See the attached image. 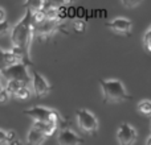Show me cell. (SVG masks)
Instances as JSON below:
<instances>
[{
  "instance_id": "obj_1",
  "label": "cell",
  "mask_w": 151,
  "mask_h": 145,
  "mask_svg": "<svg viewBox=\"0 0 151 145\" xmlns=\"http://www.w3.org/2000/svg\"><path fill=\"white\" fill-rule=\"evenodd\" d=\"M32 12L25 9V15L13 28H11V42L12 49L11 52L28 66H32L31 58V44L33 40V24L31 20Z\"/></svg>"
},
{
  "instance_id": "obj_2",
  "label": "cell",
  "mask_w": 151,
  "mask_h": 145,
  "mask_svg": "<svg viewBox=\"0 0 151 145\" xmlns=\"http://www.w3.org/2000/svg\"><path fill=\"white\" fill-rule=\"evenodd\" d=\"M102 90V102L104 103H118L123 100H131L123 83L118 79H102L99 80Z\"/></svg>"
},
{
  "instance_id": "obj_3",
  "label": "cell",
  "mask_w": 151,
  "mask_h": 145,
  "mask_svg": "<svg viewBox=\"0 0 151 145\" xmlns=\"http://www.w3.org/2000/svg\"><path fill=\"white\" fill-rule=\"evenodd\" d=\"M64 24L63 17L60 16H53V17H47L41 23L33 25V38H37L40 41L49 40L55 36L57 32H64Z\"/></svg>"
},
{
  "instance_id": "obj_4",
  "label": "cell",
  "mask_w": 151,
  "mask_h": 145,
  "mask_svg": "<svg viewBox=\"0 0 151 145\" xmlns=\"http://www.w3.org/2000/svg\"><path fill=\"white\" fill-rule=\"evenodd\" d=\"M27 116L32 117L33 120H40V122H49L56 124L58 128L65 127L66 120L60 115V112L52 108H47V107L41 106H35L32 108H28L24 111Z\"/></svg>"
},
{
  "instance_id": "obj_5",
  "label": "cell",
  "mask_w": 151,
  "mask_h": 145,
  "mask_svg": "<svg viewBox=\"0 0 151 145\" xmlns=\"http://www.w3.org/2000/svg\"><path fill=\"white\" fill-rule=\"evenodd\" d=\"M77 124L83 133L89 136H96L98 132V120L90 111L85 108L77 109Z\"/></svg>"
},
{
  "instance_id": "obj_6",
  "label": "cell",
  "mask_w": 151,
  "mask_h": 145,
  "mask_svg": "<svg viewBox=\"0 0 151 145\" xmlns=\"http://www.w3.org/2000/svg\"><path fill=\"white\" fill-rule=\"evenodd\" d=\"M1 75L5 79H17L28 85L31 82V75L28 72V65L24 62H16L1 70Z\"/></svg>"
},
{
  "instance_id": "obj_7",
  "label": "cell",
  "mask_w": 151,
  "mask_h": 145,
  "mask_svg": "<svg viewBox=\"0 0 151 145\" xmlns=\"http://www.w3.org/2000/svg\"><path fill=\"white\" fill-rule=\"evenodd\" d=\"M31 82H32V88H33L35 96L39 99L47 96L50 92V90H52V86L49 85V82L37 71H32Z\"/></svg>"
},
{
  "instance_id": "obj_8",
  "label": "cell",
  "mask_w": 151,
  "mask_h": 145,
  "mask_svg": "<svg viewBox=\"0 0 151 145\" xmlns=\"http://www.w3.org/2000/svg\"><path fill=\"white\" fill-rule=\"evenodd\" d=\"M106 26L111 32L121 34V36H130L133 31V23L127 17H117L106 23Z\"/></svg>"
},
{
  "instance_id": "obj_9",
  "label": "cell",
  "mask_w": 151,
  "mask_h": 145,
  "mask_svg": "<svg viewBox=\"0 0 151 145\" xmlns=\"http://www.w3.org/2000/svg\"><path fill=\"white\" fill-rule=\"evenodd\" d=\"M138 139V133H137L135 128H133L130 124L123 123L119 125L117 131V140L122 145H131L134 144Z\"/></svg>"
},
{
  "instance_id": "obj_10",
  "label": "cell",
  "mask_w": 151,
  "mask_h": 145,
  "mask_svg": "<svg viewBox=\"0 0 151 145\" xmlns=\"http://www.w3.org/2000/svg\"><path fill=\"white\" fill-rule=\"evenodd\" d=\"M57 143L60 145H77V144H82L83 139L80 137L76 132H73L69 128H64L58 132L57 136Z\"/></svg>"
},
{
  "instance_id": "obj_11",
  "label": "cell",
  "mask_w": 151,
  "mask_h": 145,
  "mask_svg": "<svg viewBox=\"0 0 151 145\" xmlns=\"http://www.w3.org/2000/svg\"><path fill=\"white\" fill-rule=\"evenodd\" d=\"M32 127L39 129V131H41V132L47 136V139L52 137V136L56 135V132L58 131V127L56 124L49 123V122H40V120H35Z\"/></svg>"
},
{
  "instance_id": "obj_12",
  "label": "cell",
  "mask_w": 151,
  "mask_h": 145,
  "mask_svg": "<svg viewBox=\"0 0 151 145\" xmlns=\"http://www.w3.org/2000/svg\"><path fill=\"white\" fill-rule=\"evenodd\" d=\"M16 62H21V61L19 60L11 50L9 52H5V50L0 49V71L4 68L13 65V63H16Z\"/></svg>"
},
{
  "instance_id": "obj_13",
  "label": "cell",
  "mask_w": 151,
  "mask_h": 145,
  "mask_svg": "<svg viewBox=\"0 0 151 145\" xmlns=\"http://www.w3.org/2000/svg\"><path fill=\"white\" fill-rule=\"evenodd\" d=\"M47 140V136L41 132V131L36 129V128L32 127L28 132V136H27V143L28 144H33V145H39L45 143Z\"/></svg>"
},
{
  "instance_id": "obj_14",
  "label": "cell",
  "mask_w": 151,
  "mask_h": 145,
  "mask_svg": "<svg viewBox=\"0 0 151 145\" xmlns=\"http://www.w3.org/2000/svg\"><path fill=\"white\" fill-rule=\"evenodd\" d=\"M72 0H44V5L42 9H48V8H53V9H61L65 5L70 4Z\"/></svg>"
},
{
  "instance_id": "obj_15",
  "label": "cell",
  "mask_w": 151,
  "mask_h": 145,
  "mask_svg": "<svg viewBox=\"0 0 151 145\" xmlns=\"http://www.w3.org/2000/svg\"><path fill=\"white\" fill-rule=\"evenodd\" d=\"M25 85H27L25 82H21V80H17V79H8L7 80V85H5L4 88L8 91L9 96H12L13 94L19 90V88L23 87V86H25Z\"/></svg>"
},
{
  "instance_id": "obj_16",
  "label": "cell",
  "mask_w": 151,
  "mask_h": 145,
  "mask_svg": "<svg viewBox=\"0 0 151 145\" xmlns=\"http://www.w3.org/2000/svg\"><path fill=\"white\" fill-rule=\"evenodd\" d=\"M42 5H44V0H25L23 7L31 12H35V11L42 9Z\"/></svg>"
},
{
  "instance_id": "obj_17",
  "label": "cell",
  "mask_w": 151,
  "mask_h": 145,
  "mask_svg": "<svg viewBox=\"0 0 151 145\" xmlns=\"http://www.w3.org/2000/svg\"><path fill=\"white\" fill-rule=\"evenodd\" d=\"M137 109L141 115H145V116H150L151 117V100H141L137 106Z\"/></svg>"
},
{
  "instance_id": "obj_18",
  "label": "cell",
  "mask_w": 151,
  "mask_h": 145,
  "mask_svg": "<svg viewBox=\"0 0 151 145\" xmlns=\"http://www.w3.org/2000/svg\"><path fill=\"white\" fill-rule=\"evenodd\" d=\"M12 96H13V98H16V99H20V100H25V99H28L29 96H31V90H29L28 85L20 87Z\"/></svg>"
},
{
  "instance_id": "obj_19",
  "label": "cell",
  "mask_w": 151,
  "mask_h": 145,
  "mask_svg": "<svg viewBox=\"0 0 151 145\" xmlns=\"http://www.w3.org/2000/svg\"><path fill=\"white\" fill-rule=\"evenodd\" d=\"M72 28H73L74 32H77V33H83L86 29V23L83 20H76V21H73V24H72Z\"/></svg>"
},
{
  "instance_id": "obj_20",
  "label": "cell",
  "mask_w": 151,
  "mask_h": 145,
  "mask_svg": "<svg viewBox=\"0 0 151 145\" xmlns=\"http://www.w3.org/2000/svg\"><path fill=\"white\" fill-rule=\"evenodd\" d=\"M11 33V24L7 20L0 21V37L7 36Z\"/></svg>"
},
{
  "instance_id": "obj_21",
  "label": "cell",
  "mask_w": 151,
  "mask_h": 145,
  "mask_svg": "<svg viewBox=\"0 0 151 145\" xmlns=\"http://www.w3.org/2000/svg\"><path fill=\"white\" fill-rule=\"evenodd\" d=\"M5 133H7V143H9V144L20 143V141L17 140V135H16L15 131H8V132H5Z\"/></svg>"
},
{
  "instance_id": "obj_22",
  "label": "cell",
  "mask_w": 151,
  "mask_h": 145,
  "mask_svg": "<svg viewBox=\"0 0 151 145\" xmlns=\"http://www.w3.org/2000/svg\"><path fill=\"white\" fill-rule=\"evenodd\" d=\"M122 1V5L126 8H135L137 5H139L143 0H121Z\"/></svg>"
},
{
  "instance_id": "obj_23",
  "label": "cell",
  "mask_w": 151,
  "mask_h": 145,
  "mask_svg": "<svg viewBox=\"0 0 151 145\" xmlns=\"http://www.w3.org/2000/svg\"><path fill=\"white\" fill-rule=\"evenodd\" d=\"M8 99H9V94H8V91L5 88H3L0 91V103H7Z\"/></svg>"
},
{
  "instance_id": "obj_24",
  "label": "cell",
  "mask_w": 151,
  "mask_h": 145,
  "mask_svg": "<svg viewBox=\"0 0 151 145\" xmlns=\"http://www.w3.org/2000/svg\"><path fill=\"white\" fill-rule=\"evenodd\" d=\"M3 143H7V133L3 129H0V144Z\"/></svg>"
},
{
  "instance_id": "obj_25",
  "label": "cell",
  "mask_w": 151,
  "mask_h": 145,
  "mask_svg": "<svg viewBox=\"0 0 151 145\" xmlns=\"http://www.w3.org/2000/svg\"><path fill=\"white\" fill-rule=\"evenodd\" d=\"M147 40H151V25L149 26V29L146 31V33L143 36V41H147Z\"/></svg>"
},
{
  "instance_id": "obj_26",
  "label": "cell",
  "mask_w": 151,
  "mask_h": 145,
  "mask_svg": "<svg viewBox=\"0 0 151 145\" xmlns=\"http://www.w3.org/2000/svg\"><path fill=\"white\" fill-rule=\"evenodd\" d=\"M143 45H145V48H146L147 50L151 53V40H147V41H143Z\"/></svg>"
},
{
  "instance_id": "obj_27",
  "label": "cell",
  "mask_w": 151,
  "mask_h": 145,
  "mask_svg": "<svg viewBox=\"0 0 151 145\" xmlns=\"http://www.w3.org/2000/svg\"><path fill=\"white\" fill-rule=\"evenodd\" d=\"M3 20H5V11L0 7V21H3Z\"/></svg>"
},
{
  "instance_id": "obj_28",
  "label": "cell",
  "mask_w": 151,
  "mask_h": 145,
  "mask_svg": "<svg viewBox=\"0 0 151 145\" xmlns=\"http://www.w3.org/2000/svg\"><path fill=\"white\" fill-rule=\"evenodd\" d=\"M146 144H147V145H151V136H150V137H149V139H147Z\"/></svg>"
},
{
  "instance_id": "obj_29",
  "label": "cell",
  "mask_w": 151,
  "mask_h": 145,
  "mask_svg": "<svg viewBox=\"0 0 151 145\" xmlns=\"http://www.w3.org/2000/svg\"><path fill=\"white\" fill-rule=\"evenodd\" d=\"M3 88H4V87H3V85H1V83H0V91H1Z\"/></svg>"
},
{
  "instance_id": "obj_30",
  "label": "cell",
  "mask_w": 151,
  "mask_h": 145,
  "mask_svg": "<svg viewBox=\"0 0 151 145\" xmlns=\"http://www.w3.org/2000/svg\"><path fill=\"white\" fill-rule=\"evenodd\" d=\"M1 78H3V75H1V71H0V79H1Z\"/></svg>"
},
{
  "instance_id": "obj_31",
  "label": "cell",
  "mask_w": 151,
  "mask_h": 145,
  "mask_svg": "<svg viewBox=\"0 0 151 145\" xmlns=\"http://www.w3.org/2000/svg\"><path fill=\"white\" fill-rule=\"evenodd\" d=\"M150 128H151V124H150Z\"/></svg>"
}]
</instances>
